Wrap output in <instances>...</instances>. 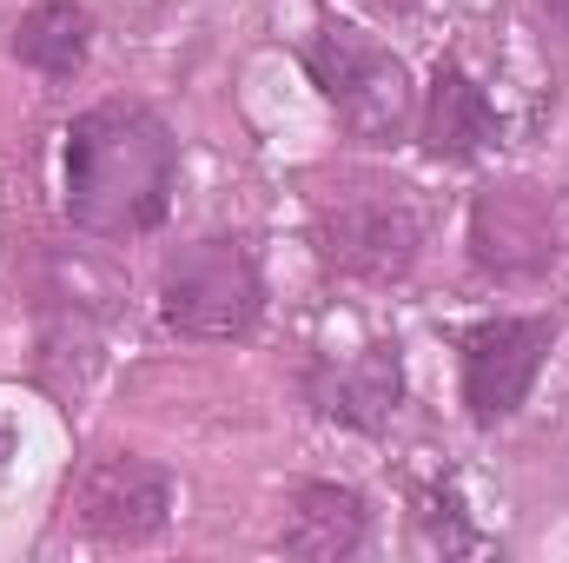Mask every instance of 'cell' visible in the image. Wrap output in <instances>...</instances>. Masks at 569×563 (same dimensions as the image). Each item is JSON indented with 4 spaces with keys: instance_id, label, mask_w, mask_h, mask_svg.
<instances>
[{
    "instance_id": "1",
    "label": "cell",
    "mask_w": 569,
    "mask_h": 563,
    "mask_svg": "<svg viewBox=\"0 0 569 563\" xmlns=\"http://www.w3.org/2000/svg\"><path fill=\"white\" fill-rule=\"evenodd\" d=\"M179 140L140 100H100L67 127V219L100 239H140L172 213Z\"/></svg>"
},
{
    "instance_id": "2",
    "label": "cell",
    "mask_w": 569,
    "mask_h": 563,
    "mask_svg": "<svg viewBox=\"0 0 569 563\" xmlns=\"http://www.w3.org/2000/svg\"><path fill=\"white\" fill-rule=\"evenodd\" d=\"M305 67L318 80V93L331 100L338 127L358 146L405 140V127L418 113V93H411V67L391 47H378L358 27H318L311 47H305Z\"/></svg>"
},
{
    "instance_id": "7",
    "label": "cell",
    "mask_w": 569,
    "mask_h": 563,
    "mask_svg": "<svg viewBox=\"0 0 569 563\" xmlns=\"http://www.w3.org/2000/svg\"><path fill=\"white\" fill-rule=\"evenodd\" d=\"M172 517V477L146 457H100L73 484V524L100 544H146Z\"/></svg>"
},
{
    "instance_id": "12",
    "label": "cell",
    "mask_w": 569,
    "mask_h": 563,
    "mask_svg": "<svg viewBox=\"0 0 569 563\" xmlns=\"http://www.w3.org/2000/svg\"><path fill=\"white\" fill-rule=\"evenodd\" d=\"M418 531H425L430 551H443V557H477V551H490V537L463 517V497H457V491H425Z\"/></svg>"
},
{
    "instance_id": "13",
    "label": "cell",
    "mask_w": 569,
    "mask_h": 563,
    "mask_svg": "<svg viewBox=\"0 0 569 563\" xmlns=\"http://www.w3.org/2000/svg\"><path fill=\"white\" fill-rule=\"evenodd\" d=\"M543 7H550V20H557V27H569V0H543Z\"/></svg>"
},
{
    "instance_id": "5",
    "label": "cell",
    "mask_w": 569,
    "mask_h": 563,
    "mask_svg": "<svg viewBox=\"0 0 569 563\" xmlns=\"http://www.w3.org/2000/svg\"><path fill=\"white\" fill-rule=\"evenodd\" d=\"M425 226L405 199H345L318 219V253L331 273L365 285H391L418 266Z\"/></svg>"
},
{
    "instance_id": "8",
    "label": "cell",
    "mask_w": 569,
    "mask_h": 563,
    "mask_svg": "<svg viewBox=\"0 0 569 563\" xmlns=\"http://www.w3.org/2000/svg\"><path fill=\"white\" fill-rule=\"evenodd\" d=\"M398 398H405L398 345H365L358 358H338V365L311 372V405L338 424H358V431H378L398 412Z\"/></svg>"
},
{
    "instance_id": "14",
    "label": "cell",
    "mask_w": 569,
    "mask_h": 563,
    "mask_svg": "<svg viewBox=\"0 0 569 563\" xmlns=\"http://www.w3.org/2000/svg\"><path fill=\"white\" fill-rule=\"evenodd\" d=\"M371 7H385V13H411L418 0H371Z\"/></svg>"
},
{
    "instance_id": "4",
    "label": "cell",
    "mask_w": 569,
    "mask_h": 563,
    "mask_svg": "<svg viewBox=\"0 0 569 563\" xmlns=\"http://www.w3.org/2000/svg\"><path fill=\"white\" fill-rule=\"evenodd\" d=\"M557 345L550 318H483L463 332V405L477 424H503L517 418V405L530 398L543 358Z\"/></svg>"
},
{
    "instance_id": "10",
    "label": "cell",
    "mask_w": 569,
    "mask_h": 563,
    "mask_svg": "<svg viewBox=\"0 0 569 563\" xmlns=\"http://www.w3.org/2000/svg\"><path fill=\"white\" fill-rule=\"evenodd\" d=\"M371 537V517H365V497L345 491V484H305L291 497V517H284V551L291 557H351L365 551Z\"/></svg>"
},
{
    "instance_id": "3",
    "label": "cell",
    "mask_w": 569,
    "mask_h": 563,
    "mask_svg": "<svg viewBox=\"0 0 569 563\" xmlns=\"http://www.w3.org/2000/svg\"><path fill=\"white\" fill-rule=\"evenodd\" d=\"M266 312V279L246 239H192L159 266V318L179 338H246Z\"/></svg>"
},
{
    "instance_id": "6",
    "label": "cell",
    "mask_w": 569,
    "mask_h": 563,
    "mask_svg": "<svg viewBox=\"0 0 569 563\" xmlns=\"http://www.w3.org/2000/svg\"><path fill=\"white\" fill-rule=\"evenodd\" d=\"M470 259L497 279H537L557 266V206L550 192L510 179V186H490L477 206H470Z\"/></svg>"
},
{
    "instance_id": "11",
    "label": "cell",
    "mask_w": 569,
    "mask_h": 563,
    "mask_svg": "<svg viewBox=\"0 0 569 563\" xmlns=\"http://www.w3.org/2000/svg\"><path fill=\"white\" fill-rule=\"evenodd\" d=\"M87 47H93V13L80 0H40L13 27V60L47 80H73L87 67Z\"/></svg>"
},
{
    "instance_id": "9",
    "label": "cell",
    "mask_w": 569,
    "mask_h": 563,
    "mask_svg": "<svg viewBox=\"0 0 569 563\" xmlns=\"http://www.w3.org/2000/svg\"><path fill=\"white\" fill-rule=\"evenodd\" d=\"M490 146H497V107L483 100V87L457 60H443L425 93V152L443 166H463Z\"/></svg>"
}]
</instances>
